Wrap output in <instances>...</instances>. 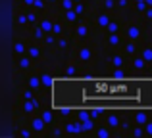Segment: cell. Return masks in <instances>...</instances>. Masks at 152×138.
<instances>
[{"instance_id": "6da1fadb", "label": "cell", "mask_w": 152, "mask_h": 138, "mask_svg": "<svg viewBox=\"0 0 152 138\" xmlns=\"http://www.w3.org/2000/svg\"><path fill=\"white\" fill-rule=\"evenodd\" d=\"M35 129H37V131H41V129H42V121H35Z\"/></svg>"}, {"instance_id": "7a4b0ae2", "label": "cell", "mask_w": 152, "mask_h": 138, "mask_svg": "<svg viewBox=\"0 0 152 138\" xmlns=\"http://www.w3.org/2000/svg\"><path fill=\"white\" fill-rule=\"evenodd\" d=\"M145 119H146L145 115H137V121H139V125H142V123H145Z\"/></svg>"}]
</instances>
